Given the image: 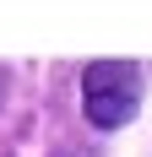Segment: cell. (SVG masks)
I'll use <instances>...</instances> for the list:
<instances>
[{"label": "cell", "instance_id": "cell-1", "mask_svg": "<svg viewBox=\"0 0 152 157\" xmlns=\"http://www.w3.org/2000/svg\"><path fill=\"white\" fill-rule=\"evenodd\" d=\"M82 109L98 130H120L141 109V65L136 60H92L82 71Z\"/></svg>", "mask_w": 152, "mask_h": 157}]
</instances>
